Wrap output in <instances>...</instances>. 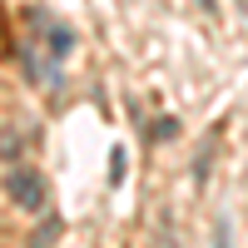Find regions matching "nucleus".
Here are the masks:
<instances>
[{
	"mask_svg": "<svg viewBox=\"0 0 248 248\" xmlns=\"http://www.w3.org/2000/svg\"><path fill=\"white\" fill-rule=\"evenodd\" d=\"M5 194H10L25 214H45V209H50V184H45L40 169H30V164H15V169L5 174Z\"/></svg>",
	"mask_w": 248,
	"mask_h": 248,
	"instance_id": "nucleus-1",
	"label": "nucleus"
},
{
	"mask_svg": "<svg viewBox=\"0 0 248 248\" xmlns=\"http://www.w3.org/2000/svg\"><path fill=\"white\" fill-rule=\"evenodd\" d=\"M40 25H45V50H50V60H55V65H60V60L75 50V30H70V25H55L50 15H40Z\"/></svg>",
	"mask_w": 248,
	"mask_h": 248,
	"instance_id": "nucleus-2",
	"label": "nucleus"
},
{
	"mask_svg": "<svg viewBox=\"0 0 248 248\" xmlns=\"http://www.w3.org/2000/svg\"><path fill=\"white\" fill-rule=\"evenodd\" d=\"M55 233H60V218H55V214H45V223L35 229V238H30V243H50Z\"/></svg>",
	"mask_w": 248,
	"mask_h": 248,
	"instance_id": "nucleus-3",
	"label": "nucleus"
},
{
	"mask_svg": "<svg viewBox=\"0 0 248 248\" xmlns=\"http://www.w3.org/2000/svg\"><path fill=\"white\" fill-rule=\"evenodd\" d=\"M124 164H129V154L114 149V154H109V184H119V179H124Z\"/></svg>",
	"mask_w": 248,
	"mask_h": 248,
	"instance_id": "nucleus-4",
	"label": "nucleus"
},
{
	"mask_svg": "<svg viewBox=\"0 0 248 248\" xmlns=\"http://www.w3.org/2000/svg\"><path fill=\"white\" fill-rule=\"evenodd\" d=\"M174 134H179V119H174V114H164V119L154 124V139H174Z\"/></svg>",
	"mask_w": 248,
	"mask_h": 248,
	"instance_id": "nucleus-5",
	"label": "nucleus"
},
{
	"mask_svg": "<svg viewBox=\"0 0 248 248\" xmlns=\"http://www.w3.org/2000/svg\"><path fill=\"white\" fill-rule=\"evenodd\" d=\"M199 10H218V0H199Z\"/></svg>",
	"mask_w": 248,
	"mask_h": 248,
	"instance_id": "nucleus-6",
	"label": "nucleus"
}]
</instances>
